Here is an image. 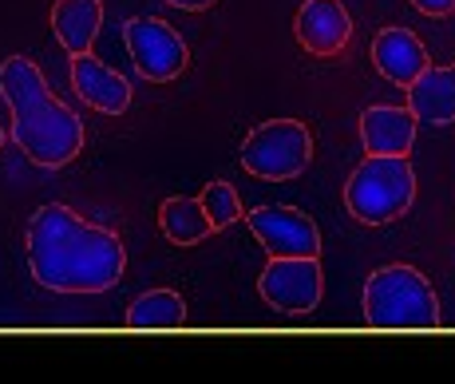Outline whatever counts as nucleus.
I'll return each instance as SVG.
<instances>
[{"instance_id":"nucleus-1","label":"nucleus","mask_w":455,"mask_h":384,"mask_svg":"<svg viewBox=\"0 0 455 384\" xmlns=\"http://www.w3.org/2000/svg\"><path fill=\"white\" fill-rule=\"evenodd\" d=\"M28 269L52 293H108L127 269V246L108 226L48 203L28 222Z\"/></svg>"},{"instance_id":"nucleus-2","label":"nucleus","mask_w":455,"mask_h":384,"mask_svg":"<svg viewBox=\"0 0 455 384\" xmlns=\"http://www.w3.org/2000/svg\"><path fill=\"white\" fill-rule=\"evenodd\" d=\"M0 95L12 111V143L36 167H68L84 151V119L48 92V80L28 56L0 64Z\"/></svg>"},{"instance_id":"nucleus-3","label":"nucleus","mask_w":455,"mask_h":384,"mask_svg":"<svg viewBox=\"0 0 455 384\" xmlns=\"http://www.w3.org/2000/svg\"><path fill=\"white\" fill-rule=\"evenodd\" d=\"M364 321L372 329H435L440 298L412 266H380L364 282Z\"/></svg>"},{"instance_id":"nucleus-4","label":"nucleus","mask_w":455,"mask_h":384,"mask_svg":"<svg viewBox=\"0 0 455 384\" xmlns=\"http://www.w3.org/2000/svg\"><path fill=\"white\" fill-rule=\"evenodd\" d=\"M416 171L408 155H369L345 182V206L356 222L384 226L412 211Z\"/></svg>"},{"instance_id":"nucleus-5","label":"nucleus","mask_w":455,"mask_h":384,"mask_svg":"<svg viewBox=\"0 0 455 384\" xmlns=\"http://www.w3.org/2000/svg\"><path fill=\"white\" fill-rule=\"evenodd\" d=\"M313 163V131L301 119H266L242 139V167L261 182H285Z\"/></svg>"},{"instance_id":"nucleus-6","label":"nucleus","mask_w":455,"mask_h":384,"mask_svg":"<svg viewBox=\"0 0 455 384\" xmlns=\"http://www.w3.org/2000/svg\"><path fill=\"white\" fill-rule=\"evenodd\" d=\"M124 44L131 60H135V72L151 84H166L174 76H182V68L190 60L187 40L163 16H131L124 28Z\"/></svg>"},{"instance_id":"nucleus-7","label":"nucleus","mask_w":455,"mask_h":384,"mask_svg":"<svg viewBox=\"0 0 455 384\" xmlns=\"http://www.w3.org/2000/svg\"><path fill=\"white\" fill-rule=\"evenodd\" d=\"M258 293L277 313H313L325 293V274L317 258H269L258 277Z\"/></svg>"},{"instance_id":"nucleus-8","label":"nucleus","mask_w":455,"mask_h":384,"mask_svg":"<svg viewBox=\"0 0 455 384\" xmlns=\"http://www.w3.org/2000/svg\"><path fill=\"white\" fill-rule=\"evenodd\" d=\"M246 226L269 258H321L317 222L297 206H258L246 214Z\"/></svg>"},{"instance_id":"nucleus-9","label":"nucleus","mask_w":455,"mask_h":384,"mask_svg":"<svg viewBox=\"0 0 455 384\" xmlns=\"http://www.w3.org/2000/svg\"><path fill=\"white\" fill-rule=\"evenodd\" d=\"M293 36L309 56H340L353 40V16L340 0H305L293 16Z\"/></svg>"},{"instance_id":"nucleus-10","label":"nucleus","mask_w":455,"mask_h":384,"mask_svg":"<svg viewBox=\"0 0 455 384\" xmlns=\"http://www.w3.org/2000/svg\"><path fill=\"white\" fill-rule=\"evenodd\" d=\"M72 87L87 108L103 111V116H124L131 108V84L92 52L72 56Z\"/></svg>"},{"instance_id":"nucleus-11","label":"nucleus","mask_w":455,"mask_h":384,"mask_svg":"<svg viewBox=\"0 0 455 384\" xmlns=\"http://www.w3.org/2000/svg\"><path fill=\"white\" fill-rule=\"evenodd\" d=\"M372 64L388 84L412 87L419 80V72H424L432 60H427V48H424V40H419L416 32L380 28L376 32V40H372Z\"/></svg>"},{"instance_id":"nucleus-12","label":"nucleus","mask_w":455,"mask_h":384,"mask_svg":"<svg viewBox=\"0 0 455 384\" xmlns=\"http://www.w3.org/2000/svg\"><path fill=\"white\" fill-rule=\"evenodd\" d=\"M419 119L408 108H392V103H376L361 111V143L369 155H412Z\"/></svg>"},{"instance_id":"nucleus-13","label":"nucleus","mask_w":455,"mask_h":384,"mask_svg":"<svg viewBox=\"0 0 455 384\" xmlns=\"http://www.w3.org/2000/svg\"><path fill=\"white\" fill-rule=\"evenodd\" d=\"M408 111L419 124L448 127L455 124V64L451 68H432L419 72V80L408 87Z\"/></svg>"},{"instance_id":"nucleus-14","label":"nucleus","mask_w":455,"mask_h":384,"mask_svg":"<svg viewBox=\"0 0 455 384\" xmlns=\"http://www.w3.org/2000/svg\"><path fill=\"white\" fill-rule=\"evenodd\" d=\"M103 28V0H56L52 4V36L68 56L92 52Z\"/></svg>"},{"instance_id":"nucleus-15","label":"nucleus","mask_w":455,"mask_h":384,"mask_svg":"<svg viewBox=\"0 0 455 384\" xmlns=\"http://www.w3.org/2000/svg\"><path fill=\"white\" fill-rule=\"evenodd\" d=\"M159 230L166 234V242H174V246H198V242H206L210 234H214V226H210V218H206L198 198H163Z\"/></svg>"},{"instance_id":"nucleus-16","label":"nucleus","mask_w":455,"mask_h":384,"mask_svg":"<svg viewBox=\"0 0 455 384\" xmlns=\"http://www.w3.org/2000/svg\"><path fill=\"white\" fill-rule=\"evenodd\" d=\"M187 321V301L174 290H147L127 305L131 329H179Z\"/></svg>"},{"instance_id":"nucleus-17","label":"nucleus","mask_w":455,"mask_h":384,"mask_svg":"<svg viewBox=\"0 0 455 384\" xmlns=\"http://www.w3.org/2000/svg\"><path fill=\"white\" fill-rule=\"evenodd\" d=\"M198 203H203V211L210 218V226H214V234L226 230V226H234L242 218V195L226 179L206 182L203 195H198Z\"/></svg>"},{"instance_id":"nucleus-18","label":"nucleus","mask_w":455,"mask_h":384,"mask_svg":"<svg viewBox=\"0 0 455 384\" xmlns=\"http://www.w3.org/2000/svg\"><path fill=\"white\" fill-rule=\"evenodd\" d=\"M416 12L424 16H451L455 12V0H412Z\"/></svg>"},{"instance_id":"nucleus-19","label":"nucleus","mask_w":455,"mask_h":384,"mask_svg":"<svg viewBox=\"0 0 455 384\" xmlns=\"http://www.w3.org/2000/svg\"><path fill=\"white\" fill-rule=\"evenodd\" d=\"M166 4H174V8H187V12H206V8H214L218 0H166Z\"/></svg>"},{"instance_id":"nucleus-20","label":"nucleus","mask_w":455,"mask_h":384,"mask_svg":"<svg viewBox=\"0 0 455 384\" xmlns=\"http://www.w3.org/2000/svg\"><path fill=\"white\" fill-rule=\"evenodd\" d=\"M0 147H4V127H0Z\"/></svg>"}]
</instances>
